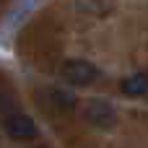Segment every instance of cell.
<instances>
[{"label": "cell", "mask_w": 148, "mask_h": 148, "mask_svg": "<svg viewBox=\"0 0 148 148\" xmlns=\"http://www.w3.org/2000/svg\"><path fill=\"white\" fill-rule=\"evenodd\" d=\"M60 75L70 83V86H88L99 78V70L88 62V60H68L60 68Z\"/></svg>", "instance_id": "cell-1"}, {"label": "cell", "mask_w": 148, "mask_h": 148, "mask_svg": "<svg viewBox=\"0 0 148 148\" xmlns=\"http://www.w3.org/2000/svg\"><path fill=\"white\" fill-rule=\"evenodd\" d=\"M39 101H42L49 112H57V114H70V112L75 109V96H73V91L57 88V86L42 88V91H39Z\"/></svg>", "instance_id": "cell-2"}, {"label": "cell", "mask_w": 148, "mask_h": 148, "mask_svg": "<svg viewBox=\"0 0 148 148\" xmlns=\"http://www.w3.org/2000/svg\"><path fill=\"white\" fill-rule=\"evenodd\" d=\"M3 127H5V133H8V138H13V140H18V143L34 140V138L39 135L36 122H34L31 117L21 114V112H13L10 117H5V120H3Z\"/></svg>", "instance_id": "cell-3"}, {"label": "cell", "mask_w": 148, "mask_h": 148, "mask_svg": "<svg viewBox=\"0 0 148 148\" xmlns=\"http://www.w3.org/2000/svg\"><path fill=\"white\" fill-rule=\"evenodd\" d=\"M83 120L94 127H112L114 120H117V112L109 101L104 99H91L83 104Z\"/></svg>", "instance_id": "cell-4"}, {"label": "cell", "mask_w": 148, "mask_h": 148, "mask_svg": "<svg viewBox=\"0 0 148 148\" xmlns=\"http://www.w3.org/2000/svg\"><path fill=\"white\" fill-rule=\"evenodd\" d=\"M120 88L125 96H143V94H148V75L146 73H133L120 83Z\"/></svg>", "instance_id": "cell-5"}, {"label": "cell", "mask_w": 148, "mask_h": 148, "mask_svg": "<svg viewBox=\"0 0 148 148\" xmlns=\"http://www.w3.org/2000/svg\"><path fill=\"white\" fill-rule=\"evenodd\" d=\"M18 109V101H16V94L10 91H0V117H10L13 112Z\"/></svg>", "instance_id": "cell-6"}]
</instances>
